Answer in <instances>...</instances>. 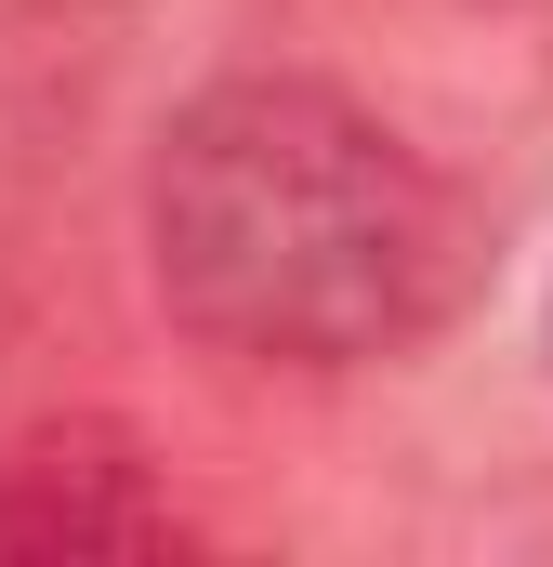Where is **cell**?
I'll list each match as a JSON object with an SVG mask.
<instances>
[{"label":"cell","mask_w":553,"mask_h":567,"mask_svg":"<svg viewBox=\"0 0 553 567\" xmlns=\"http://www.w3.org/2000/svg\"><path fill=\"white\" fill-rule=\"evenodd\" d=\"M474 265L461 172L316 66H225L145 145V290L225 370H396L474 303Z\"/></svg>","instance_id":"obj_1"},{"label":"cell","mask_w":553,"mask_h":567,"mask_svg":"<svg viewBox=\"0 0 553 567\" xmlns=\"http://www.w3.org/2000/svg\"><path fill=\"white\" fill-rule=\"evenodd\" d=\"M198 515L119 423H40L0 449V555H185Z\"/></svg>","instance_id":"obj_2"},{"label":"cell","mask_w":553,"mask_h":567,"mask_svg":"<svg viewBox=\"0 0 553 567\" xmlns=\"http://www.w3.org/2000/svg\"><path fill=\"white\" fill-rule=\"evenodd\" d=\"M541 343H553V290H541Z\"/></svg>","instance_id":"obj_3"}]
</instances>
